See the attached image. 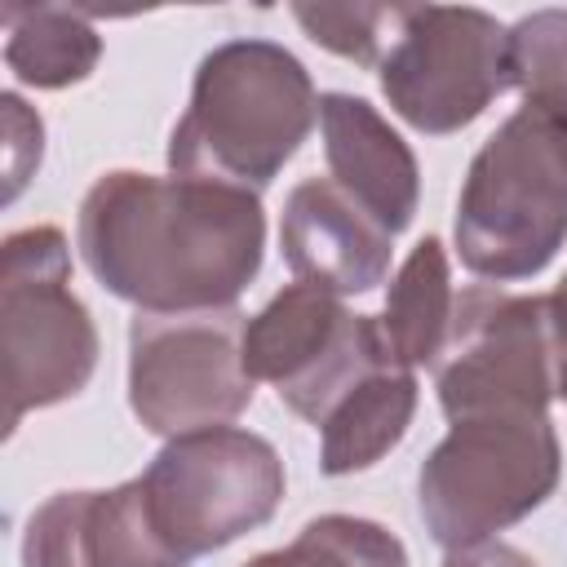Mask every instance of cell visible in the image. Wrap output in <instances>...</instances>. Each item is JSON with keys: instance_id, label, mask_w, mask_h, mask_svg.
<instances>
[{"instance_id": "obj_1", "label": "cell", "mask_w": 567, "mask_h": 567, "mask_svg": "<svg viewBox=\"0 0 567 567\" xmlns=\"http://www.w3.org/2000/svg\"><path fill=\"white\" fill-rule=\"evenodd\" d=\"M75 244L137 315L226 310L261 270L266 208L244 186L111 168L80 199Z\"/></svg>"}, {"instance_id": "obj_2", "label": "cell", "mask_w": 567, "mask_h": 567, "mask_svg": "<svg viewBox=\"0 0 567 567\" xmlns=\"http://www.w3.org/2000/svg\"><path fill=\"white\" fill-rule=\"evenodd\" d=\"M319 93L297 53L275 40H226L195 66L190 102L168 137L177 177L261 190L301 151Z\"/></svg>"}, {"instance_id": "obj_3", "label": "cell", "mask_w": 567, "mask_h": 567, "mask_svg": "<svg viewBox=\"0 0 567 567\" xmlns=\"http://www.w3.org/2000/svg\"><path fill=\"white\" fill-rule=\"evenodd\" d=\"M452 230L470 275L492 284L540 275L567 244V133L518 106L470 159Z\"/></svg>"}, {"instance_id": "obj_4", "label": "cell", "mask_w": 567, "mask_h": 567, "mask_svg": "<svg viewBox=\"0 0 567 567\" xmlns=\"http://www.w3.org/2000/svg\"><path fill=\"white\" fill-rule=\"evenodd\" d=\"M563 474L549 412L505 408L447 421L416 474V509L443 549H470L540 509Z\"/></svg>"}, {"instance_id": "obj_5", "label": "cell", "mask_w": 567, "mask_h": 567, "mask_svg": "<svg viewBox=\"0 0 567 567\" xmlns=\"http://www.w3.org/2000/svg\"><path fill=\"white\" fill-rule=\"evenodd\" d=\"M142 518L173 567L266 527L284 501V461L270 439L213 425L168 439L133 478Z\"/></svg>"}, {"instance_id": "obj_6", "label": "cell", "mask_w": 567, "mask_h": 567, "mask_svg": "<svg viewBox=\"0 0 567 567\" xmlns=\"http://www.w3.org/2000/svg\"><path fill=\"white\" fill-rule=\"evenodd\" d=\"M0 337H4V434L27 412L75 399L97 372V328L71 292V248L58 226L13 230L0 248Z\"/></svg>"}, {"instance_id": "obj_7", "label": "cell", "mask_w": 567, "mask_h": 567, "mask_svg": "<svg viewBox=\"0 0 567 567\" xmlns=\"http://www.w3.org/2000/svg\"><path fill=\"white\" fill-rule=\"evenodd\" d=\"M563 368L567 341L554 292L527 297L470 284L456 292L452 332L434 363V390L447 421L505 408L549 412L563 394Z\"/></svg>"}, {"instance_id": "obj_8", "label": "cell", "mask_w": 567, "mask_h": 567, "mask_svg": "<svg viewBox=\"0 0 567 567\" xmlns=\"http://www.w3.org/2000/svg\"><path fill=\"white\" fill-rule=\"evenodd\" d=\"M239 306L190 315H133L128 408L159 439L230 425L252 403Z\"/></svg>"}, {"instance_id": "obj_9", "label": "cell", "mask_w": 567, "mask_h": 567, "mask_svg": "<svg viewBox=\"0 0 567 567\" xmlns=\"http://www.w3.org/2000/svg\"><path fill=\"white\" fill-rule=\"evenodd\" d=\"M377 80L394 115L416 133H461L505 89H514L509 27H501L483 9L403 4L394 44L385 49Z\"/></svg>"}, {"instance_id": "obj_10", "label": "cell", "mask_w": 567, "mask_h": 567, "mask_svg": "<svg viewBox=\"0 0 567 567\" xmlns=\"http://www.w3.org/2000/svg\"><path fill=\"white\" fill-rule=\"evenodd\" d=\"M394 363L377 315L346 310L315 284H288L244 323V368L270 381L279 403L310 421L323 416L377 368Z\"/></svg>"}, {"instance_id": "obj_11", "label": "cell", "mask_w": 567, "mask_h": 567, "mask_svg": "<svg viewBox=\"0 0 567 567\" xmlns=\"http://www.w3.org/2000/svg\"><path fill=\"white\" fill-rule=\"evenodd\" d=\"M279 248L301 284L346 297L385 284L394 235L381 230L332 177H306L284 199Z\"/></svg>"}, {"instance_id": "obj_12", "label": "cell", "mask_w": 567, "mask_h": 567, "mask_svg": "<svg viewBox=\"0 0 567 567\" xmlns=\"http://www.w3.org/2000/svg\"><path fill=\"white\" fill-rule=\"evenodd\" d=\"M319 128L332 182L390 235H403L421 204V168L412 146L385 115L354 93L319 97Z\"/></svg>"}, {"instance_id": "obj_13", "label": "cell", "mask_w": 567, "mask_h": 567, "mask_svg": "<svg viewBox=\"0 0 567 567\" xmlns=\"http://www.w3.org/2000/svg\"><path fill=\"white\" fill-rule=\"evenodd\" d=\"M22 567H173L155 545L133 478L106 492H53L31 509Z\"/></svg>"}, {"instance_id": "obj_14", "label": "cell", "mask_w": 567, "mask_h": 567, "mask_svg": "<svg viewBox=\"0 0 567 567\" xmlns=\"http://www.w3.org/2000/svg\"><path fill=\"white\" fill-rule=\"evenodd\" d=\"M416 416V372L385 363L368 372L319 425V470L341 478L372 470L390 447L403 443Z\"/></svg>"}, {"instance_id": "obj_15", "label": "cell", "mask_w": 567, "mask_h": 567, "mask_svg": "<svg viewBox=\"0 0 567 567\" xmlns=\"http://www.w3.org/2000/svg\"><path fill=\"white\" fill-rule=\"evenodd\" d=\"M452 310H456V288H452L447 248L439 235H425L399 266L385 292V310L377 315L394 363L412 372L434 368L452 332Z\"/></svg>"}, {"instance_id": "obj_16", "label": "cell", "mask_w": 567, "mask_h": 567, "mask_svg": "<svg viewBox=\"0 0 567 567\" xmlns=\"http://www.w3.org/2000/svg\"><path fill=\"white\" fill-rule=\"evenodd\" d=\"M102 35L80 9L4 4V66L18 84L66 89L97 71Z\"/></svg>"}, {"instance_id": "obj_17", "label": "cell", "mask_w": 567, "mask_h": 567, "mask_svg": "<svg viewBox=\"0 0 567 567\" xmlns=\"http://www.w3.org/2000/svg\"><path fill=\"white\" fill-rule=\"evenodd\" d=\"M244 567H408L403 540L359 514H319L292 545L266 549Z\"/></svg>"}, {"instance_id": "obj_18", "label": "cell", "mask_w": 567, "mask_h": 567, "mask_svg": "<svg viewBox=\"0 0 567 567\" xmlns=\"http://www.w3.org/2000/svg\"><path fill=\"white\" fill-rule=\"evenodd\" d=\"M509 75L523 106L567 128V9H536L509 27Z\"/></svg>"}, {"instance_id": "obj_19", "label": "cell", "mask_w": 567, "mask_h": 567, "mask_svg": "<svg viewBox=\"0 0 567 567\" xmlns=\"http://www.w3.org/2000/svg\"><path fill=\"white\" fill-rule=\"evenodd\" d=\"M292 18L328 53L359 66H381L385 49L394 44L403 4H292Z\"/></svg>"}, {"instance_id": "obj_20", "label": "cell", "mask_w": 567, "mask_h": 567, "mask_svg": "<svg viewBox=\"0 0 567 567\" xmlns=\"http://www.w3.org/2000/svg\"><path fill=\"white\" fill-rule=\"evenodd\" d=\"M4 106V128H9V146H4V164H9V190L4 199H18V190L27 186V177L40 168V142H44V124L35 111H27V102L18 93L0 97Z\"/></svg>"}, {"instance_id": "obj_21", "label": "cell", "mask_w": 567, "mask_h": 567, "mask_svg": "<svg viewBox=\"0 0 567 567\" xmlns=\"http://www.w3.org/2000/svg\"><path fill=\"white\" fill-rule=\"evenodd\" d=\"M443 567H536V558L523 554L518 545L483 540V545H470V549H447Z\"/></svg>"}]
</instances>
